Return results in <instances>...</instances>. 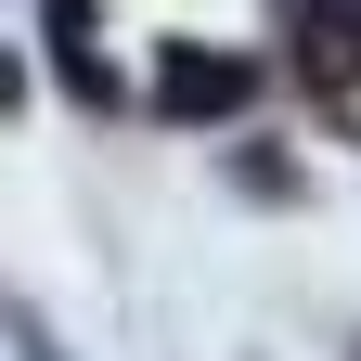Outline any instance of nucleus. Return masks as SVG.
Listing matches in <instances>:
<instances>
[{
    "mask_svg": "<svg viewBox=\"0 0 361 361\" xmlns=\"http://www.w3.org/2000/svg\"><path fill=\"white\" fill-rule=\"evenodd\" d=\"M155 104L168 116H245L258 104V65H233V52H168L155 65Z\"/></svg>",
    "mask_w": 361,
    "mask_h": 361,
    "instance_id": "1",
    "label": "nucleus"
},
{
    "mask_svg": "<svg viewBox=\"0 0 361 361\" xmlns=\"http://www.w3.org/2000/svg\"><path fill=\"white\" fill-rule=\"evenodd\" d=\"M26 361H65V348H52V336H39V323H26Z\"/></svg>",
    "mask_w": 361,
    "mask_h": 361,
    "instance_id": "2",
    "label": "nucleus"
}]
</instances>
